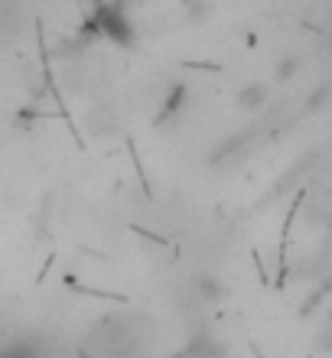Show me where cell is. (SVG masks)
Segmentation results:
<instances>
[{"instance_id": "obj_1", "label": "cell", "mask_w": 332, "mask_h": 358, "mask_svg": "<svg viewBox=\"0 0 332 358\" xmlns=\"http://www.w3.org/2000/svg\"><path fill=\"white\" fill-rule=\"evenodd\" d=\"M85 29L101 43H111L117 49H133L137 46V27H133L131 13L124 10V3L117 0H105L98 3L95 13L88 17Z\"/></svg>"}, {"instance_id": "obj_2", "label": "cell", "mask_w": 332, "mask_h": 358, "mask_svg": "<svg viewBox=\"0 0 332 358\" xmlns=\"http://www.w3.org/2000/svg\"><path fill=\"white\" fill-rule=\"evenodd\" d=\"M267 101H270V85H267V82H247V85H241V92H238V98H235V104L247 114L261 111Z\"/></svg>"}, {"instance_id": "obj_3", "label": "cell", "mask_w": 332, "mask_h": 358, "mask_svg": "<svg viewBox=\"0 0 332 358\" xmlns=\"http://www.w3.org/2000/svg\"><path fill=\"white\" fill-rule=\"evenodd\" d=\"M196 293H199V300L205 303V306H215V303H222L228 296V287L215 273H202L199 280H196Z\"/></svg>"}, {"instance_id": "obj_4", "label": "cell", "mask_w": 332, "mask_h": 358, "mask_svg": "<svg viewBox=\"0 0 332 358\" xmlns=\"http://www.w3.org/2000/svg\"><path fill=\"white\" fill-rule=\"evenodd\" d=\"M300 69H303V62H300V56H284V59H280V62H277L274 76H277V82H290V78H296V76H300Z\"/></svg>"}, {"instance_id": "obj_5", "label": "cell", "mask_w": 332, "mask_h": 358, "mask_svg": "<svg viewBox=\"0 0 332 358\" xmlns=\"http://www.w3.org/2000/svg\"><path fill=\"white\" fill-rule=\"evenodd\" d=\"M329 94H332V85H319L313 94H310V101H306V108H310V111H316V108H323Z\"/></svg>"}]
</instances>
